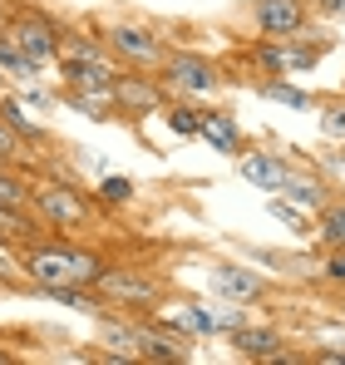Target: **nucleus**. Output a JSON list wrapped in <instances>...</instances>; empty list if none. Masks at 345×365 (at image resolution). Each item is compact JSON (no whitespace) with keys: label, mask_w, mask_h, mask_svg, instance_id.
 Instances as JSON below:
<instances>
[{"label":"nucleus","mask_w":345,"mask_h":365,"mask_svg":"<svg viewBox=\"0 0 345 365\" xmlns=\"http://www.w3.org/2000/svg\"><path fill=\"white\" fill-rule=\"evenodd\" d=\"M104 257L89 247L59 242V237H35L25 247V272L35 287H94L104 277Z\"/></svg>","instance_id":"nucleus-1"},{"label":"nucleus","mask_w":345,"mask_h":365,"mask_svg":"<svg viewBox=\"0 0 345 365\" xmlns=\"http://www.w3.org/2000/svg\"><path fill=\"white\" fill-rule=\"evenodd\" d=\"M104 35V45H109V55L123 64H138V69H163V60H168L172 50L163 45V35L153 30V25H138V20H114V25H104L99 30Z\"/></svg>","instance_id":"nucleus-2"},{"label":"nucleus","mask_w":345,"mask_h":365,"mask_svg":"<svg viewBox=\"0 0 345 365\" xmlns=\"http://www.w3.org/2000/svg\"><path fill=\"white\" fill-rule=\"evenodd\" d=\"M158 74H163V84H168V89L187 94V99H212V94L227 84V74L207 60V55H197V50H172Z\"/></svg>","instance_id":"nucleus-3"},{"label":"nucleus","mask_w":345,"mask_h":365,"mask_svg":"<svg viewBox=\"0 0 345 365\" xmlns=\"http://www.w3.org/2000/svg\"><path fill=\"white\" fill-rule=\"evenodd\" d=\"M5 30L20 40V50H25L30 60H40V64H59V55H64V25H55L50 15H40V10H30V5H20Z\"/></svg>","instance_id":"nucleus-4"},{"label":"nucleus","mask_w":345,"mask_h":365,"mask_svg":"<svg viewBox=\"0 0 345 365\" xmlns=\"http://www.w3.org/2000/svg\"><path fill=\"white\" fill-rule=\"evenodd\" d=\"M35 212L45 227L55 232H74V227H89V197L69 182H45L35 187Z\"/></svg>","instance_id":"nucleus-5"},{"label":"nucleus","mask_w":345,"mask_h":365,"mask_svg":"<svg viewBox=\"0 0 345 365\" xmlns=\"http://www.w3.org/2000/svg\"><path fill=\"white\" fill-rule=\"evenodd\" d=\"M94 292L104 297V306H133V311H148L163 297V287L153 277H143L138 267H104V277L94 282Z\"/></svg>","instance_id":"nucleus-6"},{"label":"nucleus","mask_w":345,"mask_h":365,"mask_svg":"<svg viewBox=\"0 0 345 365\" xmlns=\"http://www.w3.org/2000/svg\"><path fill=\"white\" fill-rule=\"evenodd\" d=\"M114 109H128V114H158V109H168V99H163V74H153V69L118 74L114 79Z\"/></svg>","instance_id":"nucleus-7"},{"label":"nucleus","mask_w":345,"mask_h":365,"mask_svg":"<svg viewBox=\"0 0 345 365\" xmlns=\"http://www.w3.org/2000/svg\"><path fill=\"white\" fill-rule=\"evenodd\" d=\"M252 25L262 40H296L306 35V0H257Z\"/></svg>","instance_id":"nucleus-8"},{"label":"nucleus","mask_w":345,"mask_h":365,"mask_svg":"<svg viewBox=\"0 0 345 365\" xmlns=\"http://www.w3.org/2000/svg\"><path fill=\"white\" fill-rule=\"evenodd\" d=\"M59 74H64V89H79V94H114L118 60H84V55H59Z\"/></svg>","instance_id":"nucleus-9"},{"label":"nucleus","mask_w":345,"mask_h":365,"mask_svg":"<svg viewBox=\"0 0 345 365\" xmlns=\"http://www.w3.org/2000/svg\"><path fill=\"white\" fill-rule=\"evenodd\" d=\"M212 287H217L227 302H242V306H247V302H262V297L272 292V287H267V277H257L252 267H232V262H217V267H212Z\"/></svg>","instance_id":"nucleus-10"},{"label":"nucleus","mask_w":345,"mask_h":365,"mask_svg":"<svg viewBox=\"0 0 345 365\" xmlns=\"http://www.w3.org/2000/svg\"><path fill=\"white\" fill-rule=\"evenodd\" d=\"M232 351H237L242 361H282V365L296 361V356L282 351V336H277L272 326H237V331H232Z\"/></svg>","instance_id":"nucleus-11"},{"label":"nucleus","mask_w":345,"mask_h":365,"mask_svg":"<svg viewBox=\"0 0 345 365\" xmlns=\"http://www.w3.org/2000/svg\"><path fill=\"white\" fill-rule=\"evenodd\" d=\"M237 168H242V178L252 182V187H267V192H282L291 178V163L282 153H242Z\"/></svg>","instance_id":"nucleus-12"},{"label":"nucleus","mask_w":345,"mask_h":365,"mask_svg":"<svg viewBox=\"0 0 345 365\" xmlns=\"http://www.w3.org/2000/svg\"><path fill=\"white\" fill-rule=\"evenodd\" d=\"M197 138H202L207 148L227 153V158H242V123L232 119L227 109H202V128H197Z\"/></svg>","instance_id":"nucleus-13"},{"label":"nucleus","mask_w":345,"mask_h":365,"mask_svg":"<svg viewBox=\"0 0 345 365\" xmlns=\"http://www.w3.org/2000/svg\"><path fill=\"white\" fill-rule=\"evenodd\" d=\"M0 69H5L10 79H25V84H35L45 64H40V60H30V55L20 50V40H15L10 30H0Z\"/></svg>","instance_id":"nucleus-14"},{"label":"nucleus","mask_w":345,"mask_h":365,"mask_svg":"<svg viewBox=\"0 0 345 365\" xmlns=\"http://www.w3.org/2000/svg\"><path fill=\"white\" fill-rule=\"evenodd\" d=\"M282 197H291V202H296V207H306V212H321V207L331 202L326 182H321V178H306V173H291L287 187H282Z\"/></svg>","instance_id":"nucleus-15"},{"label":"nucleus","mask_w":345,"mask_h":365,"mask_svg":"<svg viewBox=\"0 0 345 365\" xmlns=\"http://www.w3.org/2000/svg\"><path fill=\"white\" fill-rule=\"evenodd\" d=\"M0 237H10V242H35L40 237V227H35V217H30V207H5L0 202Z\"/></svg>","instance_id":"nucleus-16"},{"label":"nucleus","mask_w":345,"mask_h":365,"mask_svg":"<svg viewBox=\"0 0 345 365\" xmlns=\"http://www.w3.org/2000/svg\"><path fill=\"white\" fill-rule=\"evenodd\" d=\"M168 326H177L182 336H212V331H222V321L212 311H202V306H177L168 316Z\"/></svg>","instance_id":"nucleus-17"},{"label":"nucleus","mask_w":345,"mask_h":365,"mask_svg":"<svg viewBox=\"0 0 345 365\" xmlns=\"http://www.w3.org/2000/svg\"><path fill=\"white\" fill-rule=\"evenodd\" d=\"M262 94H267L272 104H287V109H316V99H311L306 89H296V84H287V74L267 79V84H262Z\"/></svg>","instance_id":"nucleus-18"},{"label":"nucleus","mask_w":345,"mask_h":365,"mask_svg":"<svg viewBox=\"0 0 345 365\" xmlns=\"http://www.w3.org/2000/svg\"><path fill=\"white\" fill-rule=\"evenodd\" d=\"M0 119L10 123L20 138H45V123H35V119H30V109H25L20 99H10V94L0 99Z\"/></svg>","instance_id":"nucleus-19"},{"label":"nucleus","mask_w":345,"mask_h":365,"mask_svg":"<svg viewBox=\"0 0 345 365\" xmlns=\"http://www.w3.org/2000/svg\"><path fill=\"white\" fill-rule=\"evenodd\" d=\"M321 247H345V202H326L321 207Z\"/></svg>","instance_id":"nucleus-20"},{"label":"nucleus","mask_w":345,"mask_h":365,"mask_svg":"<svg viewBox=\"0 0 345 365\" xmlns=\"http://www.w3.org/2000/svg\"><path fill=\"white\" fill-rule=\"evenodd\" d=\"M0 202H5V207H30V202H35V192L10 173V163H0Z\"/></svg>","instance_id":"nucleus-21"},{"label":"nucleus","mask_w":345,"mask_h":365,"mask_svg":"<svg viewBox=\"0 0 345 365\" xmlns=\"http://www.w3.org/2000/svg\"><path fill=\"white\" fill-rule=\"evenodd\" d=\"M168 128L177 133V138H197L202 109H192V104H168Z\"/></svg>","instance_id":"nucleus-22"},{"label":"nucleus","mask_w":345,"mask_h":365,"mask_svg":"<svg viewBox=\"0 0 345 365\" xmlns=\"http://www.w3.org/2000/svg\"><path fill=\"white\" fill-rule=\"evenodd\" d=\"M267 207H272V217H277L282 227H291V232H311V227H306V217H301V207H296L291 197L272 192V202H267Z\"/></svg>","instance_id":"nucleus-23"},{"label":"nucleus","mask_w":345,"mask_h":365,"mask_svg":"<svg viewBox=\"0 0 345 365\" xmlns=\"http://www.w3.org/2000/svg\"><path fill=\"white\" fill-rule=\"evenodd\" d=\"M321 133L345 138V94L341 99H321Z\"/></svg>","instance_id":"nucleus-24"},{"label":"nucleus","mask_w":345,"mask_h":365,"mask_svg":"<svg viewBox=\"0 0 345 365\" xmlns=\"http://www.w3.org/2000/svg\"><path fill=\"white\" fill-rule=\"evenodd\" d=\"M99 197H104V202H133V178H128V173H109V178L99 182Z\"/></svg>","instance_id":"nucleus-25"},{"label":"nucleus","mask_w":345,"mask_h":365,"mask_svg":"<svg viewBox=\"0 0 345 365\" xmlns=\"http://www.w3.org/2000/svg\"><path fill=\"white\" fill-rule=\"evenodd\" d=\"M321 277L331 287H345V247H326V262H321Z\"/></svg>","instance_id":"nucleus-26"},{"label":"nucleus","mask_w":345,"mask_h":365,"mask_svg":"<svg viewBox=\"0 0 345 365\" xmlns=\"http://www.w3.org/2000/svg\"><path fill=\"white\" fill-rule=\"evenodd\" d=\"M20 143H25V138L0 119V163H15V158H20Z\"/></svg>","instance_id":"nucleus-27"},{"label":"nucleus","mask_w":345,"mask_h":365,"mask_svg":"<svg viewBox=\"0 0 345 365\" xmlns=\"http://www.w3.org/2000/svg\"><path fill=\"white\" fill-rule=\"evenodd\" d=\"M316 361H321V365H345V351H321Z\"/></svg>","instance_id":"nucleus-28"},{"label":"nucleus","mask_w":345,"mask_h":365,"mask_svg":"<svg viewBox=\"0 0 345 365\" xmlns=\"http://www.w3.org/2000/svg\"><path fill=\"white\" fill-rule=\"evenodd\" d=\"M311 5H326V15H341L345 10V0H311Z\"/></svg>","instance_id":"nucleus-29"},{"label":"nucleus","mask_w":345,"mask_h":365,"mask_svg":"<svg viewBox=\"0 0 345 365\" xmlns=\"http://www.w3.org/2000/svg\"><path fill=\"white\" fill-rule=\"evenodd\" d=\"M0 365H10V351H5V346H0Z\"/></svg>","instance_id":"nucleus-30"},{"label":"nucleus","mask_w":345,"mask_h":365,"mask_svg":"<svg viewBox=\"0 0 345 365\" xmlns=\"http://www.w3.org/2000/svg\"><path fill=\"white\" fill-rule=\"evenodd\" d=\"M5 25H10V20H5V10H0V30H5Z\"/></svg>","instance_id":"nucleus-31"},{"label":"nucleus","mask_w":345,"mask_h":365,"mask_svg":"<svg viewBox=\"0 0 345 365\" xmlns=\"http://www.w3.org/2000/svg\"><path fill=\"white\" fill-rule=\"evenodd\" d=\"M341 94H345V84H341Z\"/></svg>","instance_id":"nucleus-32"},{"label":"nucleus","mask_w":345,"mask_h":365,"mask_svg":"<svg viewBox=\"0 0 345 365\" xmlns=\"http://www.w3.org/2000/svg\"><path fill=\"white\" fill-rule=\"evenodd\" d=\"M0 74H5V69H0Z\"/></svg>","instance_id":"nucleus-33"},{"label":"nucleus","mask_w":345,"mask_h":365,"mask_svg":"<svg viewBox=\"0 0 345 365\" xmlns=\"http://www.w3.org/2000/svg\"><path fill=\"white\" fill-rule=\"evenodd\" d=\"M0 5H5V0H0Z\"/></svg>","instance_id":"nucleus-34"}]
</instances>
